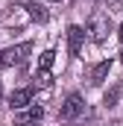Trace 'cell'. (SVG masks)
<instances>
[{
    "mask_svg": "<svg viewBox=\"0 0 123 126\" xmlns=\"http://www.w3.org/2000/svg\"><path fill=\"white\" fill-rule=\"evenodd\" d=\"M30 44L24 41V44H15V47H6V50H0V67H15V64H24L27 62V56H30Z\"/></svg>",
    "mask_w": 123,
    "mask_h": 126,
    "instance_id": "obj_1",
    "label": "cell"
},
{
    "mask_svg": "<svg viewBox=\"0 0 123 126\" xmlns=\"http://www.w3.org/2000/svg\"><path fill=\"white\" fill-rule=\"evenodd\" d=\"M108 30H111L108 15H100V12H97V15H91V18H88V30H85V32L91 35L94 44H103V41L108 38Z\"/></svg>",
    "mask_w": 123,
    "mask_h": 126,
    "instance_id": "obj_2",
    "label": "cell"
},
{
    "mask_svg": "<svg viewBox=\"0 0 123 126\" xmlns=\"http://www.w3.org/2000/svg\"><path fill=\"white\" fill-rule=\"evenodd\" d=\"M41 117H44V109L30 103L27 109L15 111V126H38V123H41Z\"/></svg>",
    "mask_w": 123,
    "mask_h": 126,
    "instance_id": "obj_3",
    "label": "cell"
},
{
    "mask_svg": "<svg viewBox=\"0 0 123 126\" xmlns=\"http://www.w3.org/2000/svg\"><path fill=\"white\" fill-rule=\"evenodd\" d=\"M82 111H85V100H82L79 94H67V100L62 103V109H59V114L64 117V120H76Z\"/></svg>",
    "mask_w": 123,
    "mask_h": 126,
    "instance_id": "obj_4",
    "label": "cell"
},
{
    "mask_svg": "<svg viewBox=\"0 0 123 126\" xmlns=\"http://www.w3.org/2000/svg\"><path fill=\"white\" fill-rule=\"evenodd\" d=\"M32 88H18V91H12V97H9V106H12V111H21V109H27L32 103Z\"/></svg>",
    "mask_w": 123,
    "mask_h": 126,
    "instance_id": "obj_5",
    "label": "cell"
},
{
    "mask_svg": "<svg viewBox=\"0 0 123 126\" xmlns=\"http://www.w3.org/2000/svg\"><path fill=\"white\" fill-rule=\"evenodd\" d=\"M82 41H85V30L82 27H67V47H70V53L73 56H79L82 53Z\"/></svg>",
    "mask_w": 123,
    "mask_h": 126,
    "instance_id": "obj_6",
    "label": "cell"
},
{
    "mask_svg": "<svg viewBox=\"0 0 123 126\" xmlns=\"http://www.w3.org/2000/svg\"><path fill=\"white\" fill-rule=\"evenodd\" d=\"M21 9H27V15H30L32 21H38V24H44V21L50 18V15H47V9H44L41 3H32V0H27V3L21 6Z\"/></svg>",
    "mask_w": 123,
    "mask_h": 126,
    "instance_id": "obj_7",
    "label": "cell"
},
{
    "mask_svg": "<svg viewBox=\"0 0 123 126\" xmlns=\"http://www.w3.org/2000/svg\"><path fill=\"white\" fill-rule=\"evenodd\" d=\"M108 70H111V59H106V62L94 64V70H91V82H94V85H103V82H106V76H108Z\"/></svg>",
    "mask_w": 123,
    "mask_h": 126,
    "instance_id": "obj_8",
    "label": "cell"
},
{
    "mask_svg": "<svg viewBox=\"0 0 123 126\" xmlns=\"http://www.w3.org/2000/svg\"><path fill=\"white\" fill-rule=\"evenodd\" d=\"M120 94H123V85H111L108 91H106V97H103V103L111 109V106H117V100H120Z\"/></svg>",
    "mask_w": 123,
    "mask_h": 126,
    "instance_id": "obj_9",
    "label": "cell"
},
{
    "mask_svg": "<svg viewBox=\"0 0 123 126\" xmlns=\"http://www.w3.org/2000/svg\"><path fill=\"white\" fill-rule=\"evenodd\" d=\"M53 62H56V53H53V50H44V53H41V59H38V67H41V70H50Z\"/></svg>",
    "mask_w": 123,
    "mask_h": 126,
    "instance_id": "obj_10",
    "label": "cell"
},
{
    "mask_svg": "<svg viewBox=\"0 0 123 126\" xmlns=\"http://www.w3.org/2000/svg\"><path fill=\"white\" fill-rule=\"evenodd\" d=\"M35 85H38V88H50V85H53L50 70H38V73H35Z\"/></svg>",
    "mask_w": 123,
    "mask_h": 126,
    "instance_id": "obj_11",
    "label": "cell"
},
{
    "mask_svg": "<svg viewBox=\"0 0 123 126\" xmlns=\"http://www.w3.org/2000/svg\"><path fill=\"white\" fill-rule=\"evenodd\" d=\"M123 9V0H108V12H120Z\"/></svg>",
    "mask_w": 123,
    "mask_h": 126,
    "instance_id": "obj_12",
    "label": "cell"
},
{
    "mask_svg": "<svg viewBox=\"0 0 123 126\" xmlns=\"http://www.w3.org/2000/svg\"><path fill=\"white\" fill-rule=\"evenodd\" d=\"M117 38H120V44H123V24L117 27Z\"/></svg>",
    "mask_w": 123,
    "mask_h": 126,
    "instance_id": "obj_13",
    "label": "cell"
},
{
    "mask_svg": "<svg viewBox=\"0 0 123 126\" xmlns=\"http://www.w3.org/2000/svg\"><path fill=\"white\" fill-rule=\"evenodd\" d=\"M0 103H3V82H0Z\"/></svg>",
    "mask_w": 123,
    "mask_h": 126,
    "instance_id": "obj_14",
    "label": "cell"
},
{
    "mask_svg": "<svg viewBox=\"0 0 123 126\" xmlns=\"http://www.w3.org/2000/svg\"><path fill=\"white\" fill-rule=\"evenodd\" d=\"M120 62H123V50H120Z\"/></svg>",
    "mask_w": 123,
    "mask_h": 126,
    "instance_id": "obj_15",
    "label": "cell"
},
{
    "mask_svg": "<svg viewBox=\"0 0 123 126\" xmlns=\"http://www.w3.org/2000/svg\"><path fill=\"white\" fill-rule=\"evenodd\" d=\"M56 3H59V0H56Z\"/></svg>",
    "mask_w": 123,
    "mask_h": 126,
    "instance_id": "obj_16",
    "label": "cell"
}]
</instances>
